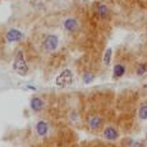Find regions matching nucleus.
Masks as SVG:
<instances>
[{
    "instance_id": "f257e3e1",
    "label": "nucleus",
    "mask_w": 147,
    "mask_h": 147,
    "mask_svg": "<svg viewBox=\"0 0 147 147\" xmlns=\"http://www.w3.org/2000/svg\"><path fill=\"white\" fill-rule=\"evenodd\" d=\"M82 22L78 17L76 16H68L61 21V30L67 35H76L81 31Z\"/></svg>"
},
{
    "instance_id": "f03ea898",
    "label": "nucleus",
    "mask_w": 147,
    "mask_h": 147,
    "mask_svg": "<svg viewBox=\"0 0 147 147\" xmlns=\"http://www.w3.org/2000/svg\"><path fill=\"white\" fill-rule=\"evenodd\" d=\"M59 45H60V40H59L58 35L49 33V35H45L44 38H42L41 49H42V51L46 54H53L59 49Z\"/></svg>"
},
{
    "instance_id": "7ed1b4c3",
    "label": "nucleus",
    "mask_w": 147,
    "mask_h": 147,
    "mask_svg": "<svg viewBox=\"0 0 147 147\" xmlns=\"http://www.w3.org/2000/svg\"><path fill=\"white\" fill-rule=\"evenodd\" d=\"M13 69L19 76H26L28 73V65L22 50H18L16 54V58H14V61H13Z\"/></svg>"
},
{
    "instance_id": "20e7f679",
    "label": "nucleus",
    "mask_w": 147,
    "mask_h": 147,
    "mask_svg": "<svg viewBox=\"0 0 147 147\" xmlns=\"http://www.w3.org/2000/svg\"><path fill=\"white\" fill-rule=\"evenodd\" d=\"M74 81V76L70 69H64L63 72H60L55 78V84L59 88H65V87L70 86Z\"/></svg>"
},
{
    "instance_id": "39448f33",
    "label": "nucleus",
    "mask_w": 147,
    "mask_h": 147,
    "mask_svg": "<svg viewBox=\"0 0 147 147\" xmlns=\"http://www.w3.org/2000/svg\"><path fill=\"white\" fill-rule=\"evenodd\" d=\"M94 10H95V14L100 21H107L110 19L111 17V10H110L109 5L105 4L102 1H97L94 7Z\"/></svg>"
},
{
    "instance_id": "423d86ee",
    "label": "nucleus",
    "mask_w": 147,
    "mask_h": 147,
    "mask_svg": "<svg viewBox=\"0 0 147 147\" xmlns=\"http://www.w3.org/2000/svg\"><path fill=\"white\" fill-rule=\"evenodd\" d=\"M102 125H104V118L101 115L94 114L87 118V127H88L90 131L98 132L100 129H102Z\"/></svg>"
},
{
    "instance_id": "0eeeda50",
    "label": "nucleus",
    "mask_w": 147,
    "mask_h": 147,
    "mask_svg": "<svg viewBox=\"0 0 147 147\" xmlns=\"http://www.w3.org/2000/svg\"><path fill=\"white\" fill-rule=\"evenodd\" d=\"M120 137V133L117 127L114 125H106L102 128V138L109 142H114Z\"/></svg>"
},
{
    "instance_id": "6e6552de",
    "label": "nucleus",
    "mask_w": 147,
    "mask_h": 147,
    "mask_svg": "<svg viewBox=\"0 0 147 147\" xmlns=\"http://www.w3.org/2000/svg\"><path fill=\"white\" fill-rule=\"evenodd\" d=\"M23 37H24L23 32H22L21 30H18V28H9V30L7 31V33H5V38H7V41L10 42V44L21 42L23 40Z\"/></svg>"
},
{
    "instance_id": "1a4fd4ad",
    "label": "nucleus",
    "mask_w": 147,
    "mask_h": 147,
    "mask_svg": "<svg viewBox=\"0 0 147 147\" xmlns=\"http://www.w3.org/2000/svg\"><path fill=\"white\" fill-rule=\"evenodd\" d=\"M30 106H31V109H32V111L40 113L44 110L45 102H44V100H42V97H40V96H32V97H31V101H30Z\"/></svg>"
},
{
    "instance_id": "9d476101",
    "label": "nucleus",
    "mask_w": 147,
    "mask_h": 147,
    "mask_svg": "<svg viewBox=\"0 0 147 147\" xmlns=\"http://www.w3.org/2000/svg\"><path fill=\"white\" fill-rule=\"evenodd\" d=\"M35 131L38 137H46L49 134V124H47V121L38 120L35 125Z\"/></svg>"
},
{
    "instance_id": "9b49d317",
    "label": "nucleus",
    "mask_w": 147,
    "mask_h": 147,
    "mask_svg": "<svg viewBox=\"0 0 147 147\" xmlns=\"http://www.w3.org/2000/svg\"><path fill=\"white\" fill-rule=\"evenodd\" d=\"M127 72V67L123 63H117L113 68V78L114 80H119Z\"/></svg>"
},
{
    "instance_id": "f8f14e48",
    "label": "nucleus",
    "mask_w": 147,
    "mask_h": 147,
    "mask_svg": "<svg viewBox=\"0 0 147 147\" xmlns=\"http://www.w3.org/2000/svg\"><path fill=\"white\" fill-rule=\"evenodd\" d=\"M146 73H147V63L138 64L137 68H136V74H137L138 77H143Z\"/></svg>"
},
{
    "instance_id": "ddd939ff",
    "label": "nucleus",
    "mask_w": 147,
    "mask_h": 147,
    "mask_svg": "<svg viewBox=\"0 0 147 147\" xmlns=\"http://www.w3.org/2000/svg\"><path fill=\"white\" fill-rule=\"evenodd\" d=\"M111 55H113V49L111 47H109V49H106L105 54H104V65L105 67H109L110 65V61H111Z\"/></svg>"
},
{
    "instance_id": "4468645a",
    "label": "nucleus",
    "mask_w": 147,
    "mask_h": 147,
    "mask_svg": "<svg viewBox=\"0 0 147 147\" xmlns=\"http://www.w3.org/2000/svg\"><path fill=\"white\" fill-rule=\"evenodd\" d=\"M138 117H140L141 120H147V104H143V105L140 106V109H138Z\"/></svg>"
},
{
    "instance_id": "2eb2a0df",
    "label": "nucleus",
    "mask_w": 147,
    "mask_h": 147,
    "mask_svg": "<svg viewBox=\"0 0 147 147\" xmlns=\"http://www.w3.org/2000/svg\"><path fill=\"white\" fill-rule=\"evenodd\" d=\"M94 80H95V74H94V73L87 72V73H84V74H83V83L84 84H90Z\"/></svg>"
},
{
    "instance_id": "dca6fc26",
    "label": "nucleus",
    "mask_w": 147,
    "mask_h": 147,
    "mask_svg": "<svg viewBox=\"0 0 147 147\" xmlns=\"http://www.w3.org/2000/svg\"><path fill=\"white\" fill-rule=\"evenodd\" d=\"M146 141H133L132 142V147H145L146 146Z\"/></svg>"
},
{
    "instance_id": "f3484780",
    "label": "nucleus",
    "mask_w": 147,
    "mask_h": 147,
    "mask_svg": "<svg viewBox=\"0 0 147 147\" xmlns=\"http://www.w3.org/2000/svg\"><path fill=\"white\" fill-rule=\"evenodd\" d=\"M145 141L147 142V131H146V138H145Z\"/></svg>"
},
{
    "instance_id": "a211bd4d",
    "label": "nucleus",
    "mask_w": 147,
    "mask_h": 147,
    "mask_svg": "<svg viewBox=\"0 0 147 147\" xmlns=\"http://www.w3.org/2000/svg\"><path fill=\"white\" fill-rule=\"evenodd\" d=\"M109 1H114V0H109Z\"/></svg>"
}]
</instances>
